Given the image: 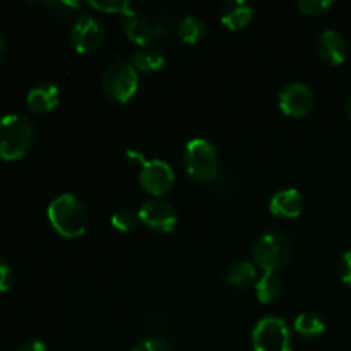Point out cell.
<instances>
[{
	"label": "cell",
	"mask_w": 351,
	"mask_h": 351,
	"mask_svg": "<svg viewBox=\"0 0 351 351\" xmlns=\"http://www.w3.org/2000/svg\"><path fill=\"white\" fill-rule=\"evenodd\" d=\"M132 351H175L168 343L161 341L158 338H149L141 341L139 345L134 346Z\"/></svg>",
	"instance_id": "cb8c5ba5"
},
{
	"label": "cell",
	"mask_w": 351,
	"mask_h": 351,
	"mask_svg": "<svg viewBox=\"0 0 351 351\" xmlns=\"http://www.w3.org/2000/svg\"><path fill=\"white\" fill-rule=\"evenodd\" d=\"M254 351H293V335L287 321L278 315H267L252 331Z\"/></svg>",
	"instance_id": "8992f818"
},
{
	"label": "cell",
	"mask_w": 351,
	"mask_h": 351,
	"mask_svg": "<svg viewBox=\"0 0 351 351\" xmlns=\"http://www.w3.org/2000/svg\"><path fill=\"white\" fill-rule=\"evenodd\" d=\"M177 33L184 43L194 45L206 34V24L201 17L191 14V16L182 17L177 26Z\"/></svg>",
	"instance_id": "d6986e66"
},
{
	"label": "cell",
	"mask_w": 351,
	"mask_h": 351,
	"mask_svg": "<svg viewBox=\"0 0 351 351\" xmlns=\"http://www.w3.org/2000/svg\"><path fill=\"white\" fill-rule=\"evenodd\" d=\"M139 184L147 194L153 197H161L167 194L175 184V171L168 161L153 158L146 160V163L141 165L139 170Z\"/></svg>",
	"instance_id": "ba28073f"
},
{
	"label": "cell",
	"mask_w": 351,
	"mask_h": 351,
	"mask_svg": "<svg viewBox=\"0 0 351 351\" xmlns=\"http://www.w3.org/2000/svg\"><path fill=\"white\" fill-rule=\"evenodd\" d=\"M130 64L143 72H158L167 65V58H165L163 51L158 50L156 47H141L139 50L134 51L130 55Z\"/></svg>",
	"instance_id": "2e32d148"
},
{
	"label": "cell",
	"mask_w": 351,
	"mask_h": 351,
	"mask_svg": "<svg viewBox=\"0 0 351 351\" xmlns=\"http://www.w3.org/2000/svg\"><path fill=\"white\" fill-rule=\"evenodd\" d=\"M226 283L242 288L257 281V266L250 261H237L225 271Z\"/></svg>",
	"instance_id": "ac0fdd59"
},
{
	"label": "cell",
	"mask_w": 351,
	"mask_h": 351,
	"mask_svg": "<svg viewBox=\"0 0 351 351\" xmlns=\"http://www.w3.org/2000/svg\"><path fill=\"white\" fill-rule=\"evenodd\" d=\"M69 41L79 53H93L105 41V26L98 17L91 16V14L79 16L72 24Z\"/></svg>",
	"instance_id": "52a82bcc"
},
{
	"label": "cell",
	"mask_w": 351,
	"mask_h": 351,
	"mask_svg": "<svg viewBox=\"0 0 351 351\" xmlns=\"http://www.w3.org/2000/svg\"><path fill=\"white\" fill-rule=\"evenodd\" d=\"M5 55H7V43H5V40L2 38V34H0V64L3 62Z\"/></svg>",
	"instance_id": "f1b7e54d"
},
{
	"label": "cell",
	"mask_w": 351,
	"mask_h": 351,
	"mask_svg": "<svg viewBox=\"0 0 351 351\" xmlns=\"http://www.w3.org/2000/svg\"><path fill=\"white\" fill-rule=\"evenodd\" d=\"M252 259L264 273H278L291 259V242L278 232L263 233L252 245Z\"/></svg>",
	"instance_id": "5b68a950"
},
{
	"label": "cell",
	"mask_w": 351,
	"mask_h": 351,
	"mask_svg": "<svg viewBox=\"0 0 351 351\" xmlns=\"http://www.w3.org/2000/svg\"><path fill=\"white\" fill-rule=\"evenodd\" d=\"M48 221L64 239H79L88 232L89 211L75 194L57 195L48 206Z\"/></svg>",
	"instance_id": "6da1fadb"
},
{
	"label": "cell",
	"mask_w": 351,
	"mask_h": 351,
	"mask_svg": "<svg viewBox=\"0 0 351 351\" xmlns=\"http://www.w3.org/2000/svg\"><path fill=\"white\" fill-rule=\"evenodd\" d=\"M256 297L263 304L276 302L283 293V281L276 273H263L256 281Z\"/></svg>",
	"instance_id": "e0dca14e"
},
{
	"label": "cell",
	"mask_w": 351,
	"mask_h": 351,
	"mask_svg": "<svg viewBox=\"0 0 351 351\" xmlns=\"http://www.w3.org/2000/svg\"><path fill=\"white\" fill-rule=\"evenodd\" d=\"M34 137V125L26 115L10 113L0 119V158L14 161L23 158Z\"/></svg>",
	"instance_id": "7a4b0ae2"
},
{
	"label": "cell",
	"mask_w": 351,
	"mask_h": 351,
	"mask_svg": "<svg viewBox=\"0 0 351 351\" xmlns=\"http://www.w3.org/2000/svg\"><path fill=\"white\" fill-rule=\"evenodd\" d=\"M338 273L343 283L348 285L351 288V249L346 250V252L341 256V259H339Z\"/></svg>",
	"instance_id": "d4e9b609"
},
{
	"label": "cell",
	"mask_w": 351,
	"mask_h": 351,
	"mask_svg": "<svg viewBox=\"0 0 351 351\" xmlns=\"http://www.w3.org/2000/svg\"><path fill=\"white\" fill-rule=\"evenodd\" d=\"M110 221H112V226L115 230H119V232L122 233H129L137 228V225H139V216H137V213L132 211V209L122 208L117 209V211L113 213Z\"/></svg>",
	"instance_id": "44dd1931"
},
{
	"label": "cell",
	"mask_w": 351,
	"mask_h": 351,
	"mask_svg": "<svg viewBox=\"0 0 351 351\" xmlns=\"http://www.w3.org/2000/svg\"><path fill=\"white\" fill-rule=\"evenodd\" d=\"M345 110H346V117H348V119L351 120V93H350V96H348V98H346V105H345Z\"/></svg>",
	"instance_id": "f546056e"
},
{
	"label": "cell",
	"mask_w": 351,
	"mask_h": 351,
	"mask_svg": "<svg viewBox=\"0 0 351 351\" xmlns=\"http://www.w3.org/2000/svg\"><path fill=\"white\" fill-rule=\"evenodd\" d=\"M12 280H14L12 267L9 266L7 261H3L2 257H0V293L9 290L10 285H12Z\"/></svg>",
	"instance_id": "484cf974"
},
{
	"label": "cell",
	"mask_w": 351,
	"mask_h": 351,
	"mask_svg": "<svg viewBox=\"0 0 351 351\" xmlns=\"http://www.w3.org/2000/svg\"><path fill=\"white\" fill-rule=\"evenodd\" d=\"M335 5L332 0H298L297 7L305 16H321Z\"/></svg>",
	"instance_id": "603a6c76"
},
{
	"label": "cell",
	"mask_w": 351,
	"mask_h": 351,
	"mask_svg": "<svg viewBox=\"0 0 351 351\" xmlns=\"http://www.w3.org/2000/svg\"><path fill=\"white\" fill-rule=\"evenodd\" d=\"M278 105H280L281 112L293 119H300V117L308 115L314 110L315 96L314 91L308 84L300 81L290 82L285 86L278 95Z\"/></svg>",
	"instance_id": "9c48e42d"
},
{
	"label": "cell",
	"mask_w": 351,
	"mask_h": 351,
	"mask_svg": "<svg viewBox=\"0 0 351 351\" xmlns=\"http://www.w3.org/2000/svg\"><path fill=\"white\" fill-rule=\"evenodd\" d=\"M182 161L185 171L197 182H213L219 173L218 149L204 137H195L185 144Z\"/></svg>",
	"instance_id": "3957f363"
},
{
	"label": "cell",
	"mask_w": 351,
	"mask_h": 351,
	"mask_svg": "<svg viewBox=\"0 0 351 351\" xmlns=\"http://www.w3.org/2000/svg\"><path fill=\"white\" fill-rule=\"evenodd\" d=\"M101 88L106 98L113 103L130 101L139 89V71L122 57H117L103 72Z\"/></svg>",
	"instance_id": "277c9868"
},
{
	"label": "cell",
	"mask_w": 351,
	"mask_h": 351,
	"mask_svg": "<svg viewBox=\"0 0 351 351\" xmlns=\"http://www.w3.org/2000/svg\"><path fill=\"white\" fill-rule=\"evenodd\" d=\"M89 5L99 12L120 14V17L134 10L129 0H89Z\"/></svg>",
	"instance_id": "7402d4cb"
},
{
	"label": "cell",
	"mask_w": 351,
	"mask_h": 351,
	"mask_svg": "<svg viewBox=\"0 0 351 351\" xmlns=\"http://www.w3.org/2000/svg\"><path fill=\"white\" fill-rule=\"evenodd\" d=\"M17 351H48L47 346H45L43 341H38V339H33V341L24 343Z\"/></svg>",
	"instance_id": "4316f807"
},
{
	"label": "cell",
	"mask_w": 351,
	"mask_h": 351,
	"mask_svg": "<svg viewBox=\"0 0 351 351\" xmlns=\"http://www.w3.org/2000/svg\"><path fill=\"white\" fill-rule=\"evenodd\" d=\"M58 101H60V89L51 82H40V84L33 86L26 96L27 110L36 115L53 112Z\"/></svg>",
	"instance_id": "7c38bea8"
},
{
	"label": "cell",
	"mask_w": 351,
	"mask_h": 351,
	"mask_svg": "<svg viewBox=\"0 0 351 351\" xmlns=\"http://www.w3.org/2000/svg\"><path fill=\"white\" fill-rule=\"evenodd\" d=\"M127 158H130V160L139 161L141 165L146 163V160H144V156H143V154H141V151H137V149H129V151H127Z\"/></svg>",
	"instance_id": "83f0119b"
},
{
	"label": "cell",
	"mask_w": 351,
	"mask_h": 351,
	"mask_svg": "<svg viewBox=\"0 0 351 351\" xmlns=\"http://www.w3.org/2000/svg\"><path fill=\"white\" fill-rule=\"evenodd\" d=\"M305 199L298 189H281L271 197L269 211L280 218H298L304 211Z\"/></svg>",
	"instance_id": "4fadbf2b"
},
{
	"label": "cell",
	"mask_w": 351,
	"mask_h": 351,
	"mask_svg": "<svg viewBox=\"0 0 351 351\" xmlns=\"http://www.w3.org/2000/svg\"><path fill=\"white\" fill-rule=\"evenodd\" d=\"M137 216H139V221L144 223L147 228L160 233H170L178 223V215L173 206L161 197L144 201L137 211Z\"/></svg>",
	"instance_id": "30bf717a"
},
{
	"label": "cell",
	"mask_w": 351,
	"mask_h": 351,
	"mask_svg": "<svg viewBox=\"0 0 351 351\" xmlns=\"http://www.w3.org/2000/svg\"><path fill=\"white\" fill-rule=\"evenodd\" d=\"M219 17H221V23L225 24L228 29H243V27L249 26L250 21H252L254 7L250 5L247 0H228V2L223 3Z\"/></svg>",
	"instance_id": "9a60e30c"
},
{
	"label": "cell",
	"mask_w": 351,
	"mask_h": 351,
	"mask_svg": "<svg viewBox=\"0 0 351 351\" xmlns=\"http://www.w3.org/2000/svg\"><path fill=\"white\" fill-rule=\"evenodd\" d=\"M315 53L324 64L339 65L348 57V41L338 29H326L315 40Z\"/></svg>",
	"instance_id": "8fae6325"
},
{
	"label": "cell",
	"mask_w": 351,
	"mask_h": 351,
	"mask_svg": "<svg viewBox=\"0 0 351 351\" xmlns=\"http://www.w3.org/2000/svg\"><path fill=\"white\" fill-rule=\"evenodd\" d=\"M293 329L305 338H317L326 331V322L314 312H302L295 319Z\"/></svg>",
	"instance_id": "ffe728a7"
},
{
	"label": "cell",
	"mask_w": 351,
	"mask_h": 351,
	"mask_svg": "<svg viewBox=\"0 0 351 351\" xmlns=\"http://www.w3.org/2000/svg\"><path fill=\"white\" fill-rule=\"evenodd\" d=\"M120 24H122V29L125 33V36L129 38L132 43L139 45L141 47H147L149 41L153 40L154 29L149 24V21L139 14L137 10L125 14V16L120 17Z\"/></svg>",
	"instance_id": "5bb4252c"
}]
</instances>
